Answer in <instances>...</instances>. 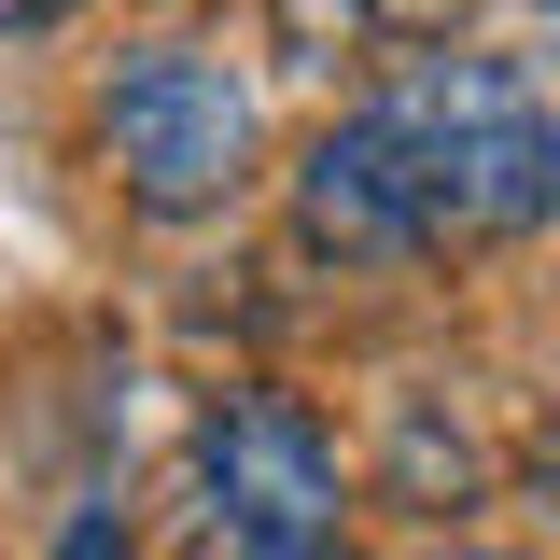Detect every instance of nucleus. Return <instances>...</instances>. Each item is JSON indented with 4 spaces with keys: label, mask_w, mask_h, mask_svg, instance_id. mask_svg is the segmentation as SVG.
<instances>
[{
    "label": "nucleus",
    "mask_w": 560,
    "mask_h": 560,
    "mask_svg": "<svg viewBox=\"0 0 560 560\" xmlns=\"http://www.w3.org/2000/svg\"><path fill=\"white\" fill-rule=\"evenodd\" d=\"M57 14H70V0H0V28H57Z\"/></svg>",
    "instance_id": "nucleus-6"
},
{
    "label": "nucleus",
    "mask_w": 560,
    "mask_h": 560,
    "mask_svg": "<svg viewBox=\"0 0 560 560\" xmlns=\"http://www.w3.org/2000/svg\"><path fill=\"white\" fill-rule=\"evenodd\" d=\"M70 560H127V533L113 518H70Z\"/></svg>",
    "instance_id": "nucleus-5"
},
{
    "label": "nucleus",
    "mask_w": 560,
    "mask_h": 560,
    "mask_svg": "<svg viewBox=\"0 0 560 560\" xmlns=\"http://www.w3.org/2000/svg\"><path fill=\"white\" fill-rule=\"evenodd\" d=\"M267 28L294 57H364V43H434L448 0H267Z\"/></svg>",
    "instance_id": "nucleus-4"
},
{
    "label": "nucleus",
    "mask_w": 560,
    "mask_h": 560,
    "mask_svg": "<svg viewBox=\"0 0 560 560\" xmlns=\"http://www.w3.org/2000/svg\"><path fill=\"white\" fill-rule=\"evenodd\" d=\"M547 210H560V168H547Z\"/></svg>",
    "instance_id": "nucleus-7"
},
{
    "label": "nucleus",
    "mask_w": 560,
    "mask_h": 560,
    "mask_svg": "<svg viewBox=\"0 0 560 560\" xmlns=\"http://www.w3.org/2000/svg\"><path fill=\"white\" fill-rule=\"evenodd\" d=\"M98 140H113V183L140 210H224L253 183V84L197 43H140L113 84H98Z\"/></svg>",
    "instance_id": "nucleus-3"
},
{
    "label": "nucleus",
    "mask_w": 560,
    "mask_h": 560,
    "mask_svg": "<svg viewBox=\"0 0 560 560\" xmlns=\"http://www.w3.org/2000/svg\"><path fill=\"white\" fill-rule=\"evenodd\" d=\"M183 490H197V560H337L350 547L337 434L294 393H224L183 448Z\"/></svg>",
    "instance_id": "nucleus-2"
},
{
    "label": "nucleus",
    "mask_w": 560,
    "mask_h": 560,
    "mask_svg": "<svg viewBox=\"0 0 560 560\" xmlns=\"http://www.w3.org/2000/svg\"><path fill=\"white\" fill-rule=\"evenodd\" d=\"M560 127L504 57H407L364 113L308 140L294 224L337 267H407V253H477L547 210Z\"/></svg>",
    "instance_id": "nucleus-1"
}]
</instances>
